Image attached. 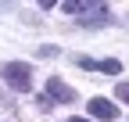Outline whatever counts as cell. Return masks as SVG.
Here are the masks:
<instances>
[{
  "instance_id": "obj_1",
  "label": "cell",
  "mask_w": 129,
  "mask_h": 122,
  "mask_svg": "<svg viewBox=\"0 0 129 122\" xmlns=\"http://www.w3.org/2000/svg\"><path fill=\"white\" fill-rule=\"evenodd\" d=\"M0 79L11 90H18V94H29L32 90V65H25V61H7L0 68Z\"/></svg>"
},
{
  "instance_id": "obj_2",
  "label": "cell",
  "mask_w": 129,
  "mask_h": 122,
  "mask_svg": "<svg viewBox=\"0 0 129 122\" xmlns=\"http://www.w3.org/2000/svg\"><path fill=\"white\" fill-rule=\"evenodd\" d=\"M61 7L68 14H83V25H104L108 22V7L104 4H75V0H68Z\"/></svg>"
},
{
  "instance_id": "obj_3",
  "label": "cell",
  "mask_w": 129,
  "mask_h": 122,
  "mask_svg": "<svg viewBox=\"0 0 129 122\" xmlns=\"http://www.w3.org/2000/svg\"><path fill=\"white\" fill-rule=\"evenodd\" d=\"M47 97H50V101H61V104H72L75 101V90L64 83V79L50 75V79H47Z\"/></svg>"
},
{
  "instance_id": "obj_4",
  "label": "cell",
  "mask_w": 129,
  "mask_h": 122,
  "mask_svg": "<svg viewBox=\"0 0 129 122\" xmlns=\"http://www.w3.org/2000/svg\"><path fill=\"white\" fill-rule=\"evenodd\" d=\"M90 115H93V118H104V122H115V118H118V108H115L108 97H93V101H90Z\"/></svg>"
},
{
  "instance_id": "obj_5",
  "label": "cell",
  "mask_w": 129,
  "mask_h": 122,
  "mask_svg": "<svg viewBox=\"0 0 129 122\" xmlns=\"http://www.w3.org/2000/svg\"><path fill=\"white\" fill-rule=\"evenodd\" d=\"M97 72H108V75H118V72H122V61H115V57H108V61H97Z\"/></svg>"
},
{
  "instance_id": "obj_6",
  "label": "cell",
  "mask_w": 129,
  "mask_h": 122,
  "mask_svg": "<svg viewBox=\"0 0 129 122\" xmlns=\"http://www.w3.org/2000/svg\"><path fill=\"white\" fill-rule=\"evenodd\" d=\"M36 54H40V57H57V47H50V43H47V47H40Z\"/></svg>"
},
{
  "instance_id": "obj_7",
  "label": "cell",
  "mask_w": 129,
  "mask_h": 122,
  "mask_svg": "<svg viewBox=\"0 0 129 122\" xmlns=\"http://www.w3.org/2000/svg\"><path fill=\"white\" fill-rule=\"evenodd\" d=\"M115 94H118V101H129V83H118Z\"/></svg>"
},
{
  "instance_id": "obj_8",
  "label": "cell",
  "mask_w": 129,
  "mask_h": 122,
  "mask_svg": "<svg viewBox=\"0 0 129 122\" xmlns=\"http://www.w3.org/2000/svg\"><path fill=\"white\" fill-rule=\"evenodd\" d=\"M68 122H90V118H68Z\"/></svg>"
}]
</instances>
